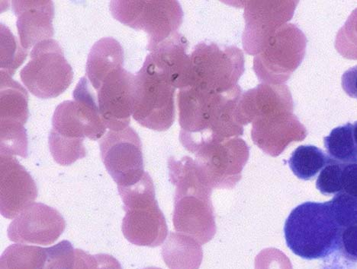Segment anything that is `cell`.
<instances>
[{
  "label": "cell",
  "instance_id": "5b68a950",
  "mask_svg": "<svg viewBox=\"0 0 357 269\" xmlns=\"http://www.w3.org/2000/svg\"><path fill=\"white\" fill-rule=\"evenodd\" d=\"M118 190L126 211L121 231L126 240L140 247L160 246L167 238L168 228L149 173L134 185L118 186Z\"/></svg>",
  "mask_w": 357,
  "mask_h": 269
},
{
  "label": "cell",
  "instance_id": "484cf974",
  "mask_svg": "<svg viewBox=\"0 0 357 269\" xmlns=\"http://www.w3.org/2000/svg\"><path fill=\"white\" fill-rule=\"evenodd\" d=\"M324 143L331 160L340 164L357 163L352 124L347 123L333 129L329 136L324 137Z\"/></svg>",
  "mask_w": 357,
  "mask_h": 269
},
{
  "label": "cell",
  "instance_id": "3957f363",
  "mask_svg": "<svg viewBox=\"0 0 357 269\" xmlns=\"http://www.w3.org/2000/svg\"><path fill=\"white\" fill-rule=\"evenodd\" d=\"M170 181L176 186L174 225L176 231L199 244L212 240L216 232L211 194L213 189L190 157L168 160Z\"/></svg>",
  "mask_w": 357,
  "mask_h": 269
},
{
  "label": "cell",
  "instance_id": "1f68e13d",
  "mask_svg": "<svg viewBox=\"0 0 357 269\" xmlns=\"http://www.w3.org/2000/svg\"><path fill=\"white\" fill-rule=\"evenodd\" d=\"M342 85L349 97L357 100V66L349 69L344 73Z\"/></svg>",
  "mask_w": 357,
  "mask_h": 269
},
{
  "label": "cell",
  "instance_id": "f546056e",
  "mask_svg": "<svg viewBox=\"0 0 357 269\" xmlns=\"http://www.w3.org/2000/svg\"><path fill=\"white\" fill-rule=\"evenodd\" d=\"M338 247L347 259L357 262V225L342 231Z\"/></svg>",
  "mask_w": 357,
  "mask_h": 269
},
{
  "label": "cell",
  "instance_id": "6da1fadb",
  "mask_svg": "<svg viewBox=\"0 0 357 269\" xmlns=\"http://www.w3.org/2000/svg\"><path fill=\"white\" fill-rule=\"evenodd\" d=\"M241 95L240 86L223 94L190 87L180 90L177 102L184 148L194 153L206 144L242 136L243 127L236 119Z\"/></svg>",
  "mask_w": 357,
  "mask_h": 269
},
{
  "label": "cell",
  "instance_id": "4316f807",
  "mask_svg": "<svg viewBox=\"0 0 357 269\" xmlns=\"http://www.w3.org/2000/svg\"><path fill=\"white\" fill-rule=\"evenodd\" d=\"M27 56L28 51L20 46L9 28L1 24V72L13 76Z\"/></svg>",
  "mask_w": 357,
  "mask_h": 269
},
{
  "label": "cell",
  "instance_id": "ac0fdd59",
  "mask_svg": "<svg viewBox=\"0 0 357 269\" xmlns=\"http://www.w3.org/2000/svg\"><path fill=\"white\" fill-rule=\"evenodd\" d=\"M38 188L34 179L17 159L1 156L0 161V211L8 219L17 217L34 204Z\"/></svg>",
  "mask_w": 357,
  "mask_h": 269
},
{
  "label": "cell",
  "instance_id": "52a82bcc",
  "mask_svg": "<svg viewBox=\"0 0 357 269\" xmlns=\"http://www.w3.org/2000/svg\"><path fill=\"white\" fill-rule=\"evenodd\" d=\"M176 89L147 56L135 75L133 118L144 127L166 131L175 120Z\"/></svg>",
  "mask_w": 357,
  "mask_h": 269
},
{
  "label": "cell",
  "instance_id": "83f0119b",
  "mask_svg": "<svg viewBox=\"0 0 357 269\" xmlns=\"http://www.w3.org/2000/svg\"><path fill=\"white\" fill-rule=\"evenodd\" d=\"M328 204L340 229L357 225V198L342 191Z\"/></svg>",
  "mask_w": 357,
  "mask_h": 269
},
{
  "label": "cell",
  "instance_id": "ffe728a7",
  "mask_svg": "<svg viewBox=\"0 0 357 269\" xmlns=\"http://www.w3.org/2000/svg\"><path fill=\"white\" fill-rule=\"evenodd\" d=\"M188 40L178 32L147 56L170 84L180 90L189 87L190 56Z\"/></svg>",
  "mask_w": 357,
  "mask_h": 269
},
{
  "label": "cell",
  "instance_id": "4fadbf2b",
  "mask_svg": "<svg viewBox=\"0 0 357 269\" xmlns=\"http://www.w3.org/2000/svg\"><path fill=\"white\" fill-rule=\"evenodd\" d=\"M101 158L118 186L134 185L144 174L142 145L132 127L109 131L99 141Z\"/></svg>",
  "mask_w": 357,
  "mask_h": 269
},
{
  "label": "cell",
  "instance_id": "603a6c76",
  "mask_svg": "<svg viewBox=\"0 0 357 269\" xmlns=\"http://www.w3.org/2000/svg\"><path fill=\"white\" fill-rule=\"evenodd\" d=\"M162 256L170 269H199L202 260L200 244L183 234H170Z\"/></svg>",
  "mask_w": 357,
  "mask_h": 269
},
{
  "label": "cell",
  "instance_id": "e0dca14e",
  "mask_svg": "<svg viewBox=\"0 0 357 269\" xmlns=\"http://www.w3.org/2000/svg\"><path fill=\"white\" fill-rule=\"evenodd\" d=\"M245 7V29L243 47L249 55L261 53L281 24L291 19L294 12L283 1H238Z\"/></svg>",
  "mask_w": 357,
  "mask_h": 269
},
{
  "label": "cell",
  "instance_id": "30bf717a",
  "mask_svg": "<svg viewBox=\"0 0 357 269\" xmlns=\"http://www.w3.org/2000/svg\"><path fill=\"white\" fill-rule=\"evenodd\" d=\"M85 138L96 141L102 136L84 116L75 101H67L56 108L48 144L54 161L69 166L86 156Z\"/></svg>",
  "mask_w": 357,
  "mask_h": 269
},
{
  "label": "cell",
  "instance_id": "7a4b0ae2",
  "mask_svg": "<svg viewBox=\"0 0 357 269\" xmlns=\"http://www.w3.org/2000/svg\"><path fill=\"white\" fill-rule=\"evenodd\" d=\"M288 88L259 84L243 95L240 115L243 124L252 123L255 144L271 156H278L291 142L304 138V129L293 113Z\"/></svg>",
  "mask_w": 357,
  "mask_h": 269
},
{
  "label": "cell",
  "instance_id": "8fae6325",
  "mask_svg": "<svg viewBox=\"0 0 357 269\" xmlns=\"http://www.w3.org/2000/svg\"><path fill=\"white\" fill-rule=\"evenodd\" d=\"M249 152L245 141L235 137L200 147L194 161L211 188L231 189L241 179Z\"/></svg>",
  "mask_w": 357,
  "mask_h": 269
},
{
  "label": "cell",
  "instance_id": "44dd1931",
  "mask_svg": "<svg viewBox=\"0 0 357 269\" xmlns=\"http://www.w3.org/2000/svg\"><path fill=\"white\" fill-rule=\"evenodd\" d=\"M47 254L44 269H123L116 258L107 254H88L73 247L68 241L47 248Z\"/></svg>",
  "mask_w": 357,
  "mask_h": 269
},
{
  "label": "cell",
  "instance_id": "e575fe53",
  "mask_svg": "<svg viewBox=\"0 0 357 269\" xmlns=\"http://www.w3.org/2000/svg\"><path fill=\"white\" fill-rule=\"evenodd\" d=\"M143 269H162V268H157V267H149V268H143Z\"/></svg>",
  "mask_w": 357,
  "mask_h": 269
},
{
  "label": "cell",
  "instance_id": "2e32d148",
  "mask_svg": "<svg viewBox=\"0 0 357 269\" xmlns=\"http://www.w3.org/2000/svg\"><path fill=\"white\" fill-rule=\"evenodd\" d=\"M66 222L58 210L36 202L22 211L8 227V238L15 243L50 246L58 241Z\"/></svg>",
  "mask_w": 357,
  "mask_h": 269
},
{
  "label": "cell",
  "instance_id": "d6a6232c",
  "mask_svg": "<svg viewBox=\"0 0 357 269\" xmlns=\"http://www.w3.org/2000/svg\"><path fill=\"white\" fill-rule=\"evenodd\" d=\"M274 250L267 249L259 254L255 259V269H279Z\"/></svg>",
  "mask_w": 357,
  "mask_h": 269
},
{
  "label": "cell",
  "instance_id": "cb8c5ba5",
  "mask_svg": "<svg viewBox=\"0 0 357 269\" xmlns=\"http://www.w3.org/2000/svg\"><path fill=\"white\" fill-rule=\"evenodd\" d=\"M331 160L318 147L301 145L291 154L289 165L298 179L310 181L328 164Z\"/></svg>",
  "mask_w": 357,
  "mask_h": 269
},
{
  "label": "cell",
  "instance_id": "7c38bea8",
  "mask_svg": "<svg viewBox=\"0 0 357 269\" xmlns=\"http://www.w3.org/2000/svg\"><path fill=\"white\" fill-rule=\"evenodd\" d=\"M305 44L301 31L293 24L277 31L261 53L254 59L258 79L274 85L288 79L303 58Z\"/></svg>",
  "mask_w": 357,
  "mask_h": 269
},
{
  "label": "cell",
  "instance_id": "836d02e7",
  "mask_svg": "<svg viewBox=\"0 0 357 269\" xmlns=\"http://www.w3.org/2000/svg\"><path fill=\"white\" fill-rule=\"evenodd\" d=\"M353 133L354 141L357 147V121L353 124Z\"/></svg>",
  "mask_w": 357,
  "mask_h": 269
},
{
  "label": "cell",
  "instance_id": "5bb4252c",
  "mask_svg": "<svg viewBox=\"0 0 357 269\" xmlns=\"http://www.w3.org/2000/svg\"><path fill=\"white\" fill-rule=\"evenodd\" d=\"M1 150L13 154L28 151V137L24 125L29 118V95L17 81L1 72Z\"/></svg>",
  "mask_w": 357,
  "mask_h": 269
},
{
  "label": "cell",
  "instance_id": "8992f818",
  "mask_svg": "<svg viewBox=\"0 0 357 269\" xmlns=\"http://www.w3.org/2000/svg\"><path fill=\"white\" fill-rule=\"evenodd\" d=\"M243 72L245 56L241 49L201 42L190 55L189 87L206 92H229L239 86Z\"/></svg>",
  "mask_w": 357,
  "mask_h": 269
},
{
  "label": "cell",
  "instance_id": "9c48e42d",
  "mask_svg": "<svg viewBox=\"0 0 357 269\" xmlns=\"http://www.w3.org/2000/svg\"><path fill=\"white\" fill-rule=\"evenodd\" d=\"M20 77L30 93L40 99H50L66 91L74 72L59 44L50 39L32 49L30 60L21 70Z\"/></svg>",
  "mask_w": 357,
  "mask_h": 269
},
{
  "label": "cell",
  "instance_id": "7402d4cb",
  "mask_svg": "<svg viewBox=\"0 0 357 269\" xmlns=\"http://www.w3.org/2000/svg\"><path fill=\"white\" fill-rule=\"evenodd\" d=\"M124 57L123 47L113 38H104L95 43L88 56L86 76L96 91L111 72L123 68Z\"/></svg>",
  "mask_w": 357,
  "mask_h": 269
},
{
  "label": "cell",
  "instance_id": "4dcf8cb0",
  "mask_svg": "<svg viewBox=\"0 0 357 269\" xmlns=\"http://www.w3.org/2000/svg\"><path fill=\"white\" fill-rule=\"evenodd\" d=\"M342 184L343 191L357 198V163L344 164Z\"/></svg>",
  "mask_w": 357,
  "mask_h": 269
},
{
  "label": "cell",
  "instance_id": "ba28073f",
  "mask_svg": "<svg viewBox=\"0 0 357 269\" xmlns=\"http://www.w3.org/2000/svg\"><path fill=\"white\" fill-rule=\"evenodd\" d=\"M109 7L117 21L148 34V50L151 52L176 33L183 19L181 6L177 1L117 0L111 1Z\"/></svg>",
  "mask_w": 357,
  "mask_h": 269
},
{
  "label": "cell",
  "instance_id": "d4e9b609",
  "mask_svg": "<svg viewBox=\"0 0 357 269\" xmlns=\"http://www.w3.org/2000/svg\"><path fill=\"white\" fill-rule=\"evenodd\" d=\"M47 259V248L13 244L3 252L0 269H44Z\"/></svg>",
  "mask_w": 357,
  "mask_h": 269
},
{
  "label": "cell",
  "instance_id": "277c9868",
  "mask_svg": "<svg viewBox=\"0 0 357 269\" xmlns=\"http://www.w3.org/2000/svg\"><path fill=\"white\" fill-rule=\"evenodd\" d=\"M342 231L328 202L301 204L291 211L284 227L288 247L296 256L308 260L332 254L339 245Z\"/></svg>",
  "mask_w": 357,
  "mask_h": 269
},
{
  "label": "cell",
  "instance_id": "9a60e30c",
  "mask_svg": "<svg viewBox=\"0 0 357 269\" xmlns=\"http://www.w3.org/2000/svg\"><path fill=\"white\" fill-rule=\"evenodd\" d=\"M135 75L124 68L110 73L97 92L104 124L112 131L128 127L133 114Z\"/></svg>",
  "mask_w": 357,
  "mask_h": 269
},
{
  "label": "cell",
  "instance_id": "d6986e66",
  "mask_svg": "<svg viewBox=\"0 0 357 269\" xmlns=\"http://www.w3.org/2000/svg\"><path fill=\"white\" fill-rule=\"evenodd\" d=\"M21 46L28 51L54 36L52 1H13Z\"/></svg>",
  "mask_w": 357,
  "mask_h": 269
},
{
  "label": "cell",
  "instance_id": "f1b7e54d",
  "mask_svg": "<svg viewBox=\"0 0 357 269\" xmlns=\"http://www.w3.org/2000/svg\"><path fill=\"white\" fill-rule=\"evenodd\" d=\"M344 164L331 160L318 177L316 186L324 195H331L343 191L342 172Z\"/></svg>",
  "mask_w": 357,
  "mask_h": 269
}]
</instances>
